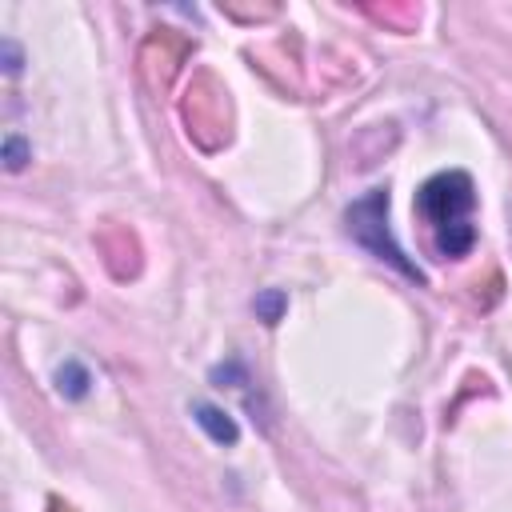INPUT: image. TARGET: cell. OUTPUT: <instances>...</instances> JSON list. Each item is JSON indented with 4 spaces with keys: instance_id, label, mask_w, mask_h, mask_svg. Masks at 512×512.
<instances>
[{
    "instance_id": "obj_1",
    "label": "cell",
    "mask_w": 512,
    "mask_h": 512,
    "mask_svg": "<svg viewBox=\"0 0 512 512\" xmlns=\"http://www.w3.org/2000/svg\"><path fill=\"white\" fill-rule=\"evenodd\" d=\"M472 208H476V188L468 172H436L432 180L420 184L416 192V212L424 216L432 244L444 260H464L476 248V224H472Z\"/></svg>"
},
{
    "instance_id": "obj_2",
    "label": "cell",
    "mask_w": 512,
    "mask_h": 512,
    "mask_svg": "<svg viewBox=\"0 0 512 512\" xmlns=\"http://www.w3.org/2000/svg\"><path fill=\"white\" fill-rule=\"evenodd\" d=\"M344 224H348V236H352L356 244H364L376 260H384V264H392L396 272H404L408 280L424 284V272H420V268L404 256V248L392 240V228H388V188H372V192H364L356 204H348Z\"/></svg>"
},
{
    "instance_id": "obj_3",
    "label": "cell",
    "mask_w": 512,
    "mask_h": 512,
    "mask_svg": "<svg viewBox=\"0 0 512 512\" xmlns=\"http://www.w3.org/2000/svg\"><path fill=\"white\" fill-rule=\"evenodd\" d=\"M192 420L208 432V440H212V444H236V440H240L236 420H232L224 408L208 404V400H196V404H192Z\"/></svg>"
},
{
    "instance_id": "obj_4",
    "label": "cell",
    "mask_w": 512,
    "mask_h": 512,
    "mask_svg": "<svg viewBox=\"0 0 512 512\" xmlns=\"http://www.w3.org/2000/svg\"><path fill=\"white\" fill-rule=\"evenodd\" d=\"M56 388H60V396H68V400H84L88 388H92V376H88V368H84L80 360H64V364L56 368Z\"/></svg>"
},
{
    "instance_id": "obj_5",
    "label": "cell",
    "mask_w": 512,
    "mask_h": 512,
    "mask_svg": "<svg viewBox=\"0 0 512 512\" xmlns=\"http://www.w3.org/2000/svg\"><path fill=\"white\" fill-rule=\"evenodd\" d=\"M284 304H288V296H284L280 288H268V292L256 296V316H260L264 324H276L280 312H284Z\"/></svg>"
},
{
    "instance_id": "obj_6",
    "label": "cell",
    "mask_w": 512,
    "mask_h": 512,
    "mask_svg": "<svg viewBox=\"0 0 512 512\" xmlns=\"http://www.w3.org/2000/svg\"><path fill=\"white\" fill-rule=\"evenodd\" d=\"M28 160H32V148H28L16 132H8V136H4V168H8V172H20Z\"/></svg>"
},
{
    "instance_id": "obj_7",
    "label": "cell",
    "mask_w": 512,
    "mask_h": 512,
    "mask_svg": "<svg viewBox=\"0 0 512 512\" xmlns=\"http://www.w3.org/2000/svg\"><path fill=\"white\" fill-rule=\"evenodd\" d=\"M0 52H4V72L16 76L20 72V48H16V40H0Z\"/></svg>"
}]
</instances>
